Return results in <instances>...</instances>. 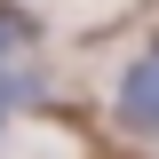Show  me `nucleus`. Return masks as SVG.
<instances>
[{
  "label": "nucleus",
  "mask_w": 159,
  "mask_h": 159,
  "mask_svg": "<svg viewBox=\"0 0 159 159\" xmlns=\"http://www.w3.org/2000/svg\"><path fill=\"white\" fill-rule=\"evenodd\" d=\"M24 40H32V24H24L16 8H0V72L16 64V48H24Z\"/></svg>",
  "instance_id": "2"
},
{
  "label": "nucleus",
  "mask_w": 159,
  "mask_h": 159,
  "mask_svg": "<svg viewBox=\"0 0 159 159\" xmlns=\"http://www.w3.org/2000/svg\"><path fill=\"white\" fill-rule=\"evenodd\" d=\"M0 111H8V96H0Z\"/></svg>",
  "instance_id": "3"
},
{
  "label": "nucleus",
  "mask_w": 159,
  "mask_h": 159,
  "mask_svg": "<svg viewBox=\"0 0 159 159\" xmlns=\"http://www.w3.org/2000/svg\"><path fill=\"white\" fill-rule=\"evenodd\" d=\"M119 127H135V135H159V48H143L119 80Z\"/></svg>",
  "instance_id": "1"
}]
</instances>
